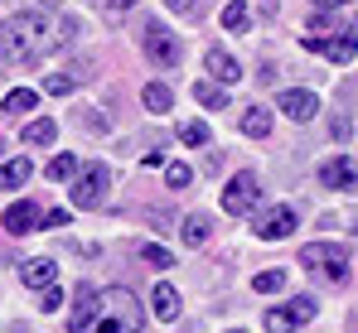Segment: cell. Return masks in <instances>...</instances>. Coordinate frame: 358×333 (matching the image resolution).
<instances>
[{"mask_svg":"<svg viewBox=\"0 0 358 333\" xmlns=\"http://www.w3.org/2000/svg\"><path fill=\"white\" fill-rule=\"evenodd\" d=\"M141 324H145V309L126 285H107V290L78 285L68 333H141Z\"/></svg>","mask_w":358,"mask_h":333,"instance_id":"6da1fadb","label":"cell"},{"mask_svg":"<svg viewBox=\"0 0 358 333\" xmlns=\"http://www.w3.org/2000/svg\"><path fill=\"white\" fill-rule=\"evenodd\" d=\"M73 34H78V20H54L44 10H24V15H10L0 24V58L5 63H29V58L63 49Z\"/></svg>","mask_w":358,"mask_h":333,"instance_id":"7a4b0ae2","label":"cell"},{"mask_svg":"<svg viewBox=\"0 0 358 333\" xmlns=\"http://www.w3.org/2000/svg\"><path fill=\"white\" fill-rule=\"evenodd\" d=\"M300 266H305L310 276L329 280V285H344V280H349V251H344L339 242H310V246L300 251Z\"/></svg>","mask_w":358,"mask_h":333,"instance_id":"3957f363","label":"cell"},{"mask_svg":"<svg viewBox=\"0 0 358 333\" xmlns=\"http://www.w3.org/2000/svg\"><path fill=\"white\" fill-rule=\"evenodd\" d=\"M315 314H320V299H315V295H296L286 309H266L262 324H266V333H296L300 324H310Z\"/></svg>","mask_w":358,"mask_h":333,"instance_id":"277c9868","label":"cell"},{"mask_svg":"<svg viewBox=\"0 0 358 333\" xmlns=\"http://www.w3.org/2000/svg\"><path fill=\"white\" fill-rule=\"evenodd\" d=\"M305 49H310V54H324V63H354V54H358V20H349L334 39H320V44L305 39Z\"/></svg>","mask_w":358,"mask_h":333,"instance_id":"5b68a950","label":"cell"},{"mask_svg":"<svg viewBox=\"0 0 358 333\" xmlns=\"http://www.w3.org/2000/svg\"><path fill=\"white\" fill-rule=\"evenodd\" d=\"M262 203V179H252V174H238V179H228V188H223V208L228 213H252Z\"/></svg>","mask_w":358,"mask_h":333,"instance_id":"8992f818","label":"cell"},{"mask_svg":"<svg viewBox=\"0 0 358 333\" xmlns=\"http://www.w3.org/2000/svg\"><path fill=\"white\" fill-rule=\"evenodd\" d=\"M179 54H184V49H179V39L165 24H150V29H145V58H150L155 68H175Z\"/></svg>","mask_w":358,"mask_h":333,"instance_id":"52a82bcc","label":"cell"},{"mask_svg":"<svg viewBox=\"0 0 358 333\" xmlns=\"http://www.w3.org/2000/svg\"><path fill=\"white\" fill-rule=\"evenodd\" d=\"M296 222L300 218L281 203V208H266L262 218H252V232H257L262 242H281V237H291V232H296Z\"/></svg>","mask_w":358,"mask_h":333,"instance_id":"ba28073f","label":"cell"},{"mask_svg":"<svg viewBox=\"0 0 358 333\" xmlns=\"http://www.w3.org/2000/svg\"><path fill=\"white\" fill-rule=\"evenodd\" d=\"M102 198H107V165H92L73 184V203L78 208H102Z\"/></svg>","mask_w":358,"mask_h":333,"instance_id":"9c48e42d","label":"cell"},{"mask_svg":"<svg viewBox=\"0 0 358 333\" xmlns=\"http://www.w3.org/2000/svg\"><path fill=\"white\" fill-rule=\"evenodd\" d=\"M276 107L286 111L291 121H315V116H320V97H315L310 87H286V92L276 97Z\"/></svg>","mask_w":358,"mask_h":333,"instance_id":"30bf717a","label":"cell"},{"mask_svg":"<svg viewBox=\"0 0 358 333\" xmlns=\"http://www.w3.org/2000/svg\"><path fill=\"white\" fill-rule=\"evenodd\" d=\"M20 280H24L29 290H49V285H59V261H54V256H34V261L20 266Z\"/></svg>","mask_w":358,"mask_h":333,"instance_id":"8fae6325","label":"cell"},{"mask_svg":"<svg viewBox=\"0 0 358 333\" xmlns=\"http://www.w3.org/2000/svg\"><path fill=\"white\" fill-rule=\"evenodd\" d=\"M203 63H208V77H213L218 87H228V82H242V63L228 54V49H208V58H203Z\"/></svg>","mask_w":358,"mask_h":333,"instance_id":"7c38bea8","label":"cell"},{"mask_svg":"<svg viewBox=\"0 0 358 333\" xmlns=\"http://www.w3.org/2000/svg\"><path fill=\"white\" fill-rule=\"evenodd\" d=\"M320 184H324V188H354L358 184V165L344 160V155H339V160H324V165H320Z\"/></svg>","mask_w":358,"mask_h":333,"instance_id":"4fadbf2b","label":"cell"},{"mask_svg":"<svg viewBox=\"0 0 358 333\" xmlns=\"http://www.w3.org/2000/svg\"><path fill=\"white\" fill-rule=\"evenodd\" d=\"M39 218H44V208H34V203H10L5 208V232H15V237H24V232H34L39 227Z\"/></svg>","mask_w":358,"mask_h":333,"instance_id":"5bb4252c","label":"cell"},{"mask_svg":"<svg viewBox=\"0 0 358 333\" xmlns=\"http://www.w3.org/2000/svg\"><path fill=\"white\" fill-rule=\"evenodd\" d=\"M150 314H155L160 324H175V319H179V290L170 285V280L150 290Z\"/></svg>","mask_w":358,"mask_h":333,"instance_id":"9a60e30c","label":"cell"},{"mask_svg":"<svg viewBox=\"0 0 358 333\" xmlns=\"http://www.w3.org/2000/svg\"><path fill=\"white\" fill-rule=\"evenodd\" d=\"M29 174H34V165H29L24 155H15V160H5V165H0V188H5V193H15V188H24V184H29Z\"/></svg>","mask_w":358,"mask_h":333,"instance_id":"2e32d148","label":"cell"},{"mask_svg":"<svg viewBox=\"0 0 358 333\" xmlns=\"http://www.w3.org/2000/svg\"><path fill=\"white\" fill-rule=\"evenodd\" d=\"M34 107H39V92H34V87H15V92H5V102H0L5 116H29Z\"/></svg>","mask_w":358,"mask_h":333,"instance_id":"e0dca14e","label":"cell"},{"mask_svg":"<svg viewBox=\"0 0 358 333\" xmlns=\"http://www.w3.org/2000/svg\"><path fill=\"white\" fill-rule=\"evenodd\" d=\"M242 135L266 140V135H271V111L266 107H247V116H242Z\"/></svg>","mask_w":358,"mask_h":333,"instance_id":"ac0fdd59","label":"cell"},{"mask_svg":"<svg viewBox=\"0 0 358 333\" xmlns=\"http://www.w3.org/2000/svg\"><path fill=\"white\" fill-rule=\"evenodd\" d=\"M218 24H223V29H233V34H247V24H252V10H247L242 0H228V5H223V15H218Z\"/></svg>","mask_w":358,"mask_h":333,"instance_id":"d6986e66","label":"cell"},{"mask_svg":"<svg viewBox=\"0 0 358 333\" xmlns=\"http://www.w3.org/2000/svg\"><path fill=\"white\" fill-rule=\"evenodd\" d=\"M194 102H199V107H208V111H223V107H228V92H223L218 82H208V77H203V82H194Z\"/></svg>","mask_w":358,"mask_h":333,"instance_id":"ffe728a7","label":"cell"},{"mask_svg":"<svg viewBox=\"0 0 358 333\" xmlns=\"http://www.w3.org/2000/svg\"><path fill=\"white\" fill-rule=\"evenodd\" d=\"M141 102H145V111H155V116H165L175 97H170V87H165V82H145V92H141Z\"/></svg>","mask_w":358,"mask_h":333,"instance_id":"44dd1931","label":"cell"},{"mask_svg":"<svg viewBox=\"0 0 358 333\" xmlns=\"http://www.w3.org/2000/svg\"><path fill=\"white\" fill-rule=\"evenodd\" d=\"M24 140H29V145H54V140H59V126H54L49 116H39V121L24 126Z\"/></svg>","mask_w":358,"mask_h":333,"instance_id":"7402d4cb","label":"cell"},{"mask_svg":"<svg viewBox=\"0 0 358 333\" xmlns=\"http://www.w3.org/2000/svg\"><path fill=\"white\" fill-rule=\"evenodd\" d=\"M252 290H257V295H276V290H286V271H262V276L252 280Z\"/></svg>","mask_w":358,"mask_h":333,"instance_id":"603a6c76","label":"cell"},{"mask_svg":"<svg viewBox=\"0 0 358 333\" xmlns=\"http://www.w3.org/2000/svg\"><path fill=\"white\" fill-rule=\"evenodd\" d=\"M179 140H184V145H208L213 135H208L203 121H184V126H179Z\"/></svg>","mask_w":358,"mask_h":333,"instance_id":"cb8c5ba5","label":"cell"},{"mask_svg":"<svg viewBox=\"0 0 358 333\" xmlns=\"http://www.w3.org/2000/svg\"><path fill=\"white\" fill-rule=\"evenodd\" d=\"M184 242L189 246H203L208 242V218H184Z\"/></svg>","mask_w":358,"mask_h":333,"instance_id":"d4e9b609","label":"cell"},{"mask_svg":"<svg viewBox=\"0 0 358 333\" xmlns=\"http://www.w3.org/2000/svg\"><path fill=\"white\" fill-rule=\"evenodd\" d=\"M141 261H145V266H155V271H165V266H170L175 256H170V251H165L160 242H150V246H141Z\"/></svg>","mask_w":358,"mask_h":333,"instance_id":"484cf974","label":"cell"},{"mask_svg":"<svg viewBox=\"0 0 358 333\" xmlns=\"http://www.w3.org/2000/svg\"><path fill=\"white\" fill-rule=\"evenodd\" d=\"M44 174H49V179H73V174H78V160H73V155H54Z\"/></svg>","mask_w":358,"mask_h":333,"instance_id":"4316f807","label":"cell"},{"mask_svg":"<svg viewBox=\"0 0 358 333\" xmlns=\"http://www.w3.org/2000/svg\"><path fill=\"white\" fill-rule=\"evenodd\" d=\"M165 184H170V188H189V184H194V169L189 165H165Z\"/></svg>","mask_w":358,"mask_h":333,"instance_id":"83f0119b","label":"cell"},{"mask_svg":"<svg viewBox=\"0 0 358 333\" xmlns=\"http://www.w3.org/2000/svg\"><path fill=\"white\" fill-rule=\"evenodd\" d=\"M44 92H49V97H68V92H73V77H68V73H49V77H44Z\"/></svg>","mask_w":358,"mask_h":333,"instance_id":"f1b7e54d","label":"cell"},{"mask_svg":"<svg viewBox=\"0 0 358 333\" xmlns=\"http://www.w3.org/2000/svg\"><path fill=\"white\" fill-rule=\"evenodd\" d=\"M59 304H63V290H59V285H49V290H44V299H39V309H44V314H54Z\"/></svg>","mask_w":358,"mask_h":333,"instance_id":"f546056e","label":"cell"},{"mask_svg":"<svg viewBox=\"0 0 358 333\" xmlns=\"http://www.w3.org/2000/svg\"><path fill=\"white\" fill-rule=\"evenodd\" d=\"M39 227H68V208H49V213L39 218Z\"/></svg>","mask_w":358,"mask_h":333,"instance_id":"4dcf8cb0","label":"cell"},{"mask_svg":"<svg viewBox=\"0 0 358 333\" xmlns=\"http://www.w3.org/2000/svg\"><path fill=\"white\" fill-rule=\"evenodd\" d=\"M329 131H334L339 140H349V121H344V116H334V121H329Z\"/></svg>","mask_w":358,"mask_h":333,"instance_id":"1f68e13d","label":"cell"},{"mask_svg":"<svg viewBox=\"0 0 358 333\" xmlns=\"http://www.w3.org/2000/svg\"><path fill=\"white\" fill-rule=\"evenodd\" d=\"M165 5H170V10H175V15H189V10H194V5H199V0H165Z\"/></svg>","mask_w":358,"mask_h":333,"instance_id":"d6a6232c","label":"cell"},{"mask_svg":"<svg viewBox=\"0 0 358 333\" xmlns=\"http://www.w3.org/2000/svg\"><path fill=\"white\" fill-rule=\"evenodd\" d=\"M131 5H136V0H107V10H112V15H121V10H131Z\"/></svg>","mask_w":358,"mask_h":333,"instance_id":"836d02e7","label":"cell"},{"mask_svg":"<svg viewBox=\"0 0 358 333\" xmlns=\"http://www.w3.org/2000/svg\"><path fill=\"white\" fill-rule=\"evenodd\" d=\"M315 5H324V10H334V5H349V0H315Z\"/></svg>","mask_w":358,"mask_h":333,"instance_id":"e575fe53","label":"cell"},{"mask_svg":"<svg viewBox=\"0 0 358 333\" xmlns=\"http://www.w3.org/2000/svg\"><path fill=\"white\" fill-rule=\"evenodd\" d=\"M39 5H59V0H39Z\"/></svg>","mask_w":358,"mask_h":333,"instance_id":"d590c367","label":"cell"},{"mask_svg":"<svg viewBox=\"0 0 358 333\" xmlns=\"http://www.w3.org/2000/svg\"><path fill=\"white\" fill-rule=\"evenodd\" d=\"M0 155H5V145H0Z\"/></svg>","mask_w":358,"mask_h":333,"instance_id":"8d00e7d4","label":"cell"}]
</instances>
